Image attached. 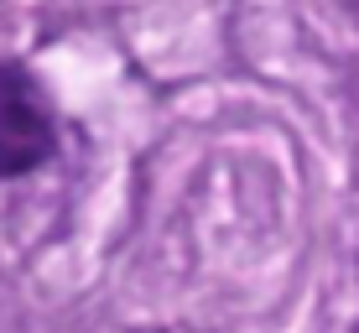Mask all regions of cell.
Returning <instances> with one entry per match:
<instances>
[{"instance_id":"6da1fadb","label":"cell","mask_w":359,"mask_h":333,"mask_svg":"<svg viewBox=\"0 0 359 333\" xmlns=\"http://www.w3.org/2000/svg\"><path fill=\"white\" fill-rule=\"evenodd\" d=\"M57 151V115L27 63H0V177H27Z\"/></svg>"}]
</instances>
